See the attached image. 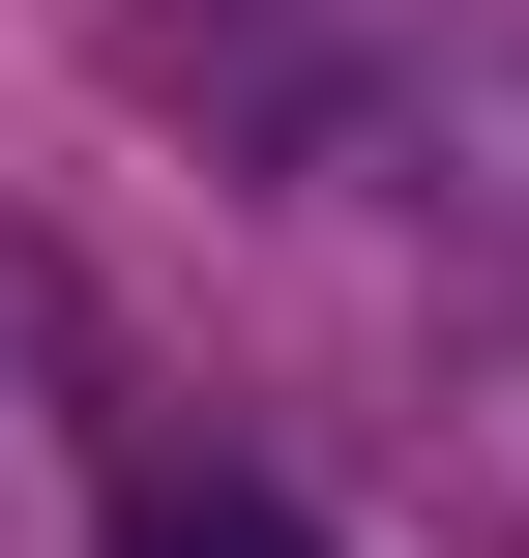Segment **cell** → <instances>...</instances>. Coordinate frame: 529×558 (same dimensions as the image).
Returning <instances> with one entry per match:
<instances>
[{"instance_id":"obj_1","label":"cell","mask_w":529,"mask_h":558,"mask_svg":"<svg viewBox=\"0 0 529 558\" xmlns=\"http://www.w3.org/2000/svg\"><path fill=\"white\" fill-rule=\"evenodd\" d=\"M118 558H324V530H294L265 471H147V500H118Z\"/></svg>"}]
</instances>
